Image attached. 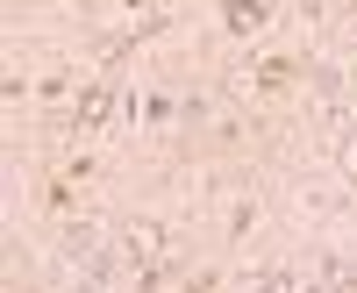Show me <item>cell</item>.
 Wrapping results in <instances>:
<instances>
[{
    "label": "cell",
    "instance_id": "6da1fadb",
    "mask_svg": "<svg viewBox=\"0 0 357 293\" xmlns=\"http://www.w3.org/2000/svg\"><path fill=\"white\" fill-rule=\"evenodd\" d=\"M122 257H129L136 272H165L172 265V229L165 222H136L129 236H122Z\"/></svg>",
    "mask_w": 357,
    "mask_h": 293
},
{
    "label": "cell",
    "instance_id": "7a4b0ae2",
    "mask_svg": "<svg viewBox=\"0 0 357 293\" xmlns=\"http://www.w3.org/2000/svg\"><path fill=\"white\" fill-rule=\"evenodd\" d=\"M264 22H272V15H264V0H222V29H229V36H264Z\"/></svg>",
    "mask_w": 357,
    "mask_h": 293
},
{
    "label": "cell",
    "instance_id": "3957f363",
    "mask_svg": "<svg viewBox=\"0 0 357 293\" xmlns=\"http://www.w3.org/2000/svg\"><path fill=\"white\" fill-rule=\"evenodd\" d=\"M72 114H79V129H100L107 114H114V93H107V86H79V93H72Z\"/></svg>",
    "mask_w": 357,
    "mask_h": 293
},
{
    "label": "cell",
    "instance_id": "277c9868",
    "mask_svg": "<svg viewBox=\"0 0 357 293\" xmlns=\"http://www.w3.org/2000/svg\"><path fill=\"white\" fill-rule=\"evenodd\" d=\"M250 86H257V93H279V86H293V65H286V57H264V65L250 72Z\"/></svg>",
    "mask_w": 357,
    "mask_h": 293
},
{
    "label": "cell",
    "instance_id": "5b68a950",
    "mask_svg": "<svg viewBox=\"0 0 357 293\" xmlns=\"http://www.w3.org/2000/svg\"><path fill=\"white\" fill-rule=\"evenodd\" d=\"M129 8H151V0H129Z\"/></svg>",
    "mask_w": 357,
    "mask_h": 293
},
{
    "label": "cell",
    "instance_id": "8992f818",
    "mask_svg": "<svg viewBox=\"0 0 357 293\" xmlns=\"http://www.w3.org/2000/svg\"><path fill=\"white\" fill-rule=\"evenodd\" d=\"M350 8H357V0H350Z\"/></svg>",
    "mask_w": 357,
    "mask_h": 293
}]
</instances>
